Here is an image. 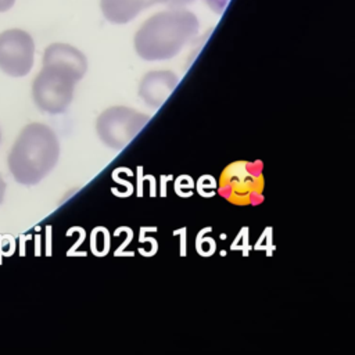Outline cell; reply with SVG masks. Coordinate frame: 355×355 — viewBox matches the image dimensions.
Segmentation results:
<instances>
[{"instance_id":"cell-1","label":"cell","mask_w":355,"mask_h":355,"mask_svg":"<svg viewBox=\"0 0 355 355\" xmlns=\"http://www.w3.org/2000/svg\"><path fill=\"white\" fill-rule=\"evenodd\" d=\"M197 17L183 8H171L150 17L135 35L136 53L147 61L175 57L198 33Z\"/></svg>"},{"instance_id":"cell-2","label":"cell","mask_w":355,"mask_h":355,"mask_svg":"<svg viewBox=\"0 0 355 355\" xmlns=\"http://www.w3.org/2000/svg\"><path fill=\"white\" fill-rule=\"evenodd\" d=\"M60 155L58 139L43 123H29L19 133L10 155L8 168L21 184L39 183L55 166Z\"/></svg>"},{"instance_id":"cell-3","label":"cell","mask_w":355,"mask_h":355,"mask_svg":"<svg viewBox=\"0 0 355 355\" xmlns=\"http://www.w3.org/2000/svg\"><path fill=\"white\" fill-rule=\"evenodd\" d=\"M263 175L259 161L229 164L219 179L218 193L236 205H257L263 200Z\"/></svg>"},{"instance_id":"cell-4","label":"cell","mask_w":355,"mask_h":355,"mask_svg":"<svg viewBox=\"0 0 355 355\" xmlns=\"http://www.w3.org/2000/svg\"><path fill=\"white\" fill-rule=\"evenodd\" d=\"M79 79L71 72L54 65H43L33 80L35 104L44 112L61 114L72 101L73 87Z\"/></svg>"},{"instance_id":"cell-5","label":"cell","mask_w":355,"mask_h":355,"mask_svg":"<svg viewBox=\"0 0 355 355\" xmlns=\"http://www.w3.org/2000/svg\"><path fill=\"white\" fill-rule=\"evenodd\" d=\"M148 121V115L129 107L118 105L105 110L97 118L96 130L105 146L114 150H122L139 135Z\"/></svg>"},{"instance_id":"cell-6","label":"cell","mask_w":355,"mask_h":355,"mask_svg":"<svg viewBox=\"0 0 355 355\" xmlns=\"http://www.w3.org/2000/svg\"><path fill=\"white\" fill-rule=\"evenodd\" d=\"M35 43L22 29L12 28L0 33V69L14 78L25 76L33 67Z\"/></svg>"},{"instance_id":"cell-7","label":"cell","mask_w":355,"mask_h":355,"mask_svg":"<svg viewBox=\"0 0 355 355\" xmlns=\"http://www.w3.org/2000/svg\"><path fill=\"white\" fill-rule=\"evenodd\" d=\"M193 0H100L103 15L112 24H126L143 10L155 4H168L171 8L183 7Z\"/></svg>"},{"instance_id":"cell-8","label":"cell","mask_w":355,"mask_h":355,"mask_svg":"<svg viewBox=\"0 0 355 355\" xmlns=\"http://www.w3.org/2000/svg\"><path fill=\"white\" fill-rule=\"evenodd\" d=\"M178 83V76L171 71H151L143 76L139 96L147 105L159 108L169 98Z\"/></svg>"},{"instance_id":"cell-9","label":"cell","mask_w":355,"mask_h":355,"mask_svg":"<svg viewBox=\"0 0 355 355\" xmlns=\"http://www.w3.org/2000/svg\"><path fill=\"white\" fill-rule=\"evenodd\" d=\"M43 65H54L65 69L80 80L87 69V60L80 50L71 44L53 43L44 50Z\"/></svg>"},{"instance_id":"cell-10","label":"cell","mask_w":355,"mask_h":355,"mask_svg":"<svg viewBox=\"0 0 355 355\" xmlns=\"http://www.w3.org/2000/svg\"><path fill=\"white\" fill-rule=\"evenodd\" d=\"M205 3L208 4V7L215 11L216 14H222L229 3V0H205Z\"/></svg>"},{"instance_id":"cell-11","label":"cell","mask_w":355,"mask_h":355,"mask_svg":"<svg viewBox=\"0 0 355 355\" xmlns=\"http://www.w3.org/2000/svg\"><path fill=\"white\" fill-rule=\"evenodd\" d=\"M15 0H0V12L8 11L14 6Z\"/></svg>"},{"instance_id":"cell-12","label":"cell","mask_w":355,"mask_h":355,"mask_svg":"<svg viewBox=\"0 0 355 355\" xmlns=\"http://www.w3.org/2000/svg\"><path fill=\"white\" fill-rule=\"evenodd\" d=\"M4 194H6V183H4L3 178L0 176V204H1L3 200H4Z\"/></svg>"},{"instance_id":"cell-13","label":"cell","mask_w":355,"mask_h":355,"mask_svg":"<svg viewBox=\"0 0 355 355\" xmlns=\"http://www.w3.org/2000/svg\"><path fill=\"white\" fill-rule=\"evenodd\" d=\"M0 137H1V136H0Z\"/></svg>"}]
</instances>
